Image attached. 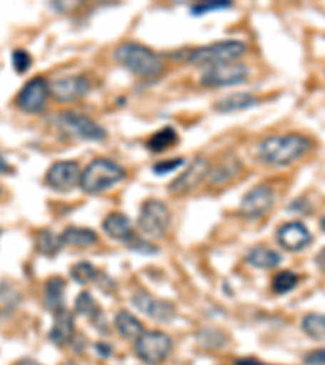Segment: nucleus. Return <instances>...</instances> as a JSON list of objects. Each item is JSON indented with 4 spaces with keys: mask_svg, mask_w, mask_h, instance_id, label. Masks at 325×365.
<instances>
[{
    "mask_svg": "<svg viewBox=\"0 0 325 365\" xmlns=\"http://www.w3.org/2000/svg\"><path fill=\"white\" fill-rule=\"evenodd\" d=\"M312 146H314L312 140L304 137V135H275V137L264 140L259 145L257 156L260 161L269 164V166L283 168L299 161L312 150Z\"/></svg>",
    "mask_w": 325,
    "mask_h": 365,
    "instance_id": "f257e3e1",
    "label": "nucleus"
},
{
    "mask_svg": "<svg viewBox=\"0 0 325 365\" xmlns=\"http://www.w3.org/2000/svg\"><path fill=\"white\" fill-rule=\"evenodd\" d=\"M114 57L122 67L140 76H156L163 70V63L155 52L139 43H124L117 46Z\"/></svg>",
    "mask_w": 325,
    "mask_h": 365,
    "instance_id": "f03ea898",
    "label": "nucleus"
},
{
    "mask_svg": "<svg viewBox=\"0 0 325 365\" xmlns=\"http://www.w3.org/2000/svg\"><path fill=\"white\" fill-rule=\"evenodd\" d=\"M246 51L247 46L242 41H220V43L209 44L192 51L191 56H189V62L192 66L210 68L215 66H221V63H233L239 57L244 56Z\"/></svg>",
    "mask_w": 325,
    "mask_h": 365,
    "instance_id": "7ed1b4c3",
    "label": "nucleus"
},
{
    "mask_svg": "<svg viewBox=\"0 0 325 365\" xmlns=\"http://www.w3.org/2000/svg\"><path fill=\"white\" fill-rule=\"evenodd\" d=\"M124 175H126V170L119 164L104 160V158H98V160L88 164L81 173L80 187L86 193H99L122 180Z\"/></svg>",
    "mask_w": 325,
    "mask_h": 365,
    "instance_id": "20e7f679",
    "label": "nucleus"
},
{
    "mask_svg": "<svg viewBox=\"0 0 325 365\" xmlns=\"http://www.w3.org/2000/svg\"><path fill=\"white\" fill-rule=\"evenodd\" d=\"M171 225V213L168 206L159 200H149L140 210L139 227L145 235L159 239L166 234Z\"/></svg>",
    "mask_w": 325,
    "mask_h": 365,
    "instance_id": "39448f33",
    "label": "nucleus"
},
{
    "mask_svg": "<svg viewBox=\"0 0 325 365\" xmlns=\"http://www.w3.org/2000/svg\"><path fill=\"white\" fill-rule=\"evenodd\" d=\"M171 349H173V341L166 333L161 331H145L135 341V352L145 364L159 365L166 361Z\"/></svg>",
    "mask_w": 325,
    "mask_h": 365,
    "instance_id": "423d86ee",
    "label": "nucleus"
},
{
    "mask_svg": "<svg viewBox=\"0 0 325 365\" xmlns=\"http://www.w3.org/2000/svg\"><path fill=\"white\" fill-rule=\"evenodd\" d=\"M57 122L64 132L74 135L76 138L91 141H101L106 138L104 128L86 115L76 113H62L57 117Z\"/></svg>",
    "mask_w": 325,
    "mask_h": 365,
    "instance_id": "0eeeda50",
    "label": "nucleus"
},
{
    "mask_svg": "<svg viewBox=\"0 0 325 365\" xmlns=\"http://www.w3.org/2000/svg\"><path fill=\"white\" fill-rule=\"evenodd\" d=\"M249 70L244 63H221L205 70V73L200 78V83L206 88H220V86H233L244 83Z\"/></svg>",
    "mask_w": 325,
    "mask_h": 365,
    "instance_id": "6e6552de",
    "label": "nucleus"
},
{
    "mask_svg": "<svg viewBox=\"0 0 325 365\" xmlns=\"http://www.w3.org/2000/svg\"><path fill=\"white\" fill-rule=\"evenodd\" d=\"M47 98H49V83L43 76H36L21 88L16 96V104L28 114H39L46 108Z\"/></svg>",
    "mask_w": 325,
    "mask_h": 365,
    "instance_id": "1a4fd4ad",
    "label": "nucleus"
},
{
    "mask_svg": "<svg viewBox=\"0 0 325 365\" xmlns=\"http://www.w3.org/2000/svg\"><path fill=\"white\" fill-rule=\"evenodd\" d=\"M81 173L75 161H59L49 168L46 174V184L56 192H70L80 184Z\"/></svg>",
    "mask_w": 325,
    "mask_h": 365,
    "instance_id": "9d476101",
    "label": "nucleus"
},
{
    "mask_svg": "<svg viewBox=\"0 0 325 365\" xmlns=\"http://www.w3.org/2000/svg\"><path fill=\"white\" fill-rule=\"evenodd\" d=\"M275 203L274 188L267 184L254 187L246 193L241 203V215L247 220H257V217L267 215Z\"/></svg>",
    "mask_w": 325,
    "mask_h": 365,
    "instance_id": "9b49d317",
    "label": "nucleus"
},
{
    "mask_svg": "<svg viewBox=\"0 0 325 365\" xmlns=\"http://www.w3.org/2000/svg\"><path fill=\"white\" fill-rule=\"evenodd\" d=\"M90 91V83L85 76H67L49 83V96L59 103H72L84 98Z\"/></svg>",
    "mask_w": 325,
    "mask_h": 365,
    "instance_id": "f8f14e48",
    "label": "nucleus"
},
{
    "mask_svg": "<svg viewBox=\"0 0 325 365\" xmlns=\"http://www.w3.org/2000/svg\"><path fill=\"white\" fill-rule=\"evenodd\" d=\"M210 163L204 160V158H195V160L189 164V168L182 173L179 178H176L169 185V192L182 195L194 190L195 187L202 184V180L210 174Z\"/></svg>",
    "mask_w": 325,
    "mask_h": 365,
    "instance_id": "ddd939ff",
    "label": "nucleus"
},
{
    "mask_svg": "<svg viewBox=\"0 0 325 365\" xmlns=\"http://www.w3.org/2000/svg\"><path fill=\"white\" fill-rule=\"evenodd\" d=\"M132 302L141 314L149 315L150 319L156 322H169L176 317V309L173 307V304L166 302V300H158L146 292L135 294Z\"/></svg>",
    "mask_w": 325,
    "mask_h": 365,
    "instance_id": "4468645a",
    "label": "nucleus"
},
{
    "mask_svg": "<svg viewBox=\"0 0 325 365\" xmlns=\"http://www.w3.org/2000/svg\"><path fill=\"white\" fill-rule=\"evenodd\" d=\"M279 244L289 252H299L312 242V235L303 222H286L276 232Z\"/></svg>",
    "mask_w": 325,
    "mask_h": 365,
    "instance_id": "2eb2a0df",
    "label": "nucleus"
},
{
    "mask_svg": "<svg viewBox=\"0 0 325 365\" xmlns=\"http://www.w3.org/2000/svg\"><path fill=\"white\" fill-rule=\"evenodd\" d=\"M54 315L56 319L49 333V339L57 346H65L72 343L74 334H75V322H74L72 314L64 309Z\"/></svg>",
    "mask_w": 325,
    "mask_h": 365,
    "instance_id": "dca6fc26",
    "label": "nucleus"
},
{
    "mask_svg": "<svg viewBox=\"0 0 325 365\" xmlns=\"http://www.w3.org/2000/svg\"><path fill=\"white\" fill-rule=\"evenodd\" d=\"M103 229L109 237L122 240V242H129V240L134 237L132 222H130L129 217L122 213H111L104 220Z\"/></svg>",
    "mask_w": 325,
    "mask_h": 365,
    "instance_id": "f3484780",
    "label": "nucleus"
},
{
    "mask_svg": "<svg viewBox=\"0 0 325 365\" xmlns=\"http://www.w3.org/2000/svg\"><path fill=\"white\" fill-rule=\"evenodd\" d=\"M64 299H65V281L59 276L49 278L44 284V305L46 309L57 314V312L64 310Z\"/></svg>",
    "mask_w": 325,
    "mask_h": 365,
    "instance_id": "a211bd4d",
    "label": "nucleus"
},
{
    "mask_svg": "<svg viewBox=\"0 0 325 365\" xmlns=\"http://www.w3.org/2000/svg\"><path fill=\"white\" fill-rule=\"evenodd\" d=\"M257 103L259 99L252 96L251 93H234L216 101L215 110H218V113H236V110L249 109Z\"/></svg>",
    "mask_w": 325,
    "mask_h": 365,
    "instance_id": "6ab92c4d",
    "label": "nucleus"
},
{
    "mask_svg": "<svg viewBox=\"0 0 325 365\" xmlns=\"http://www.w3.org/2000/svg\"><path fill=\"white\" fill-rule=\"evenodd\" d=\"M114 323L121 336L130 341H137L141 334L145 333L141 322L137 319V317H134L130 312H126V310H122L116 315Z\"/></svg>",
    "mask_w": 325,
    "mask_h": 365,
    "instance_id": "aec40b11",
    "label": "nucleus"
},
{
    "mask_svg": "<svg viewBox=\"0 0 325 365\" xmlns=\"http://www.w3.org/2000/svg\"><path fill=\"white\" fill-rule=\"evenodd\" d=\"M247 262L256 268L271 269V268H276L281 263V255L271 249L256 247V249H252L249 253H247Z\"/></svg>",
    "mask_w": 325,
    "mask_h": 365,
    "instance_id": "412c9836",
    "label": "nucleus"
},
{
    "mask_svg": "<svg viewBox=\"0 0 325 365\" xmlns=\"http://www.w3.org/2000/svg\"><path fill=\"white\" fill-rule=\"evenodd\" d=\"M61 239L64 245L72 247H90L98 242V235L85 227H67L61 234Z\"/></svg>",
    "mask_w": 325,
    "mask_h": 365,
    "instance_id": "4be33fe9",
    "label": "nucleus"
},
{
    "mask_svg": "<svg viewBox=\"0 0 325 365\" xmlns=\"http://www.w3.org/2000/svg\"><path fill=\"white\" fill-rule=\"evenodd\" d=\"M303 331L314 341H325V315L309 314L303 319Z\"/></svg>",
    "mask_w": 325,
    "mask_h": 365,
    "instance_id": "5701e85b",
    "label": "nucleus"
},
{
    "mask_svg": "<svg viewBox=\"0 0 325 365\" xmlns=\"http://www.w3.org/2000/svg\"><path fill=\"white\" fill-rule=\"evenodd\" d=\"M62 239L61 235H56L54 232L51 231H41L36 235V249L39 253H43L46 257H52L56 255V253L61 250L62 247Z\"/></svg>",
    "mask_w": 325,
    "mask_h": 365,
    "instance_id": "b1692460",
    "label": "nucleus"
},
{
    "mask_svg": "<svg viewBox=\"0 0 325 365\" xmlns=\"http://www.w3.org/2000/svg\"><path fill=\"white\" fill-rule=\"evenodd\" d=\"M177 141V133L174 128L166 127L158 130L153 137L149 140V148L155 153H161L168 150L169 146H173Z\"/></svg>",
    "mask_w": 325,
    "mask_h": 365,
    "instance_id": "393cba45",
    "label": "nucleus"
},
{
    "mask_svg": "<svg viewBox=\"0 0 325 365\" xmlns=\"http://www.w3.org/2000/svg\"><path fill=\"white\" fill-rule=\"evenodd\" d=\"M299 282V276L293 272H280L274 276V279H271V289L274 292L280 294H288L291 292L294 287L298 286Z\"/></svg>",
    "mask_w": 325,
    "mask_h": 365,
    "instance_id": "a878e982",
    "label": "nucleus"
},
{
    "mask_svg": "<svg viewBox=\"0 0 325 365\" xmlns=\"http://www.w3.org/2000/svg\"><path fill=\"white\" fill-rule=\"evenodd\" d=\"M75 310H76V314L85 315L90 320L98 319L99 312H101V310H99V307H98V304L94 302V299H93L91 294L86 292V291L80 292V296L76 297V300H75Z\"/></svg>",
    "mask_w": 325,
    "mask_h": 365,
    "instance_id": "bb28decb",
    "label": "nucleus"
},
{
    "mask_svg": "<svg viewBox=\"0 0 325 365\" xmlns=\"http://www.w3.org/2000/svg\"><path fill=\"white\" fill-rule=\"evenodd\" d=\"M70 274H72V278L79 282V284H90V282L96 281L98 279V269L93 267L91 263L88 262H81V263H76L70 269Z\"/></svg>",
    "mask_w": 325,
    "mask_h": 365,
    "instance_id": "cd10ccee",
    "label": "nucleus"
},
{
    "mask_svg": "<svg viewBox=\"0 0 325 365\" xmlns=\"http://www.w3.org/2000/svg\"><path fill=\"white\" fill-rule=\"evenodd\" d=\"M231 7V2L228 0H209V2H202V4H195L191 7L192 15L200 16L205 15L206 11H215V10H223Z\"/></svg>",
    "mask_w": 325,
    "mask_h": 365,
    "instance_id": "c85d7f7f",
    "label": "nucleus"
},
{
    "mask_svg": "<svg viewBox=\"0 0 325 365\" xmlns=\"http://www.w3.org/2000/svg\"><path fill=\"white\" fill-rule=\"evenodd\" d=\"M11 63H14V68L16 73H26L29 67H31L33 58L26 51L16 49L14 51V54H11Z\"/></svg>",
    "mask_w": 325,
    "mask_h": 365,
    "instance_id": "c756f323",
    "label": "nucleus"
},
{
    "mask_svg": "<svg viewBox=\"0 0 325 365\" xmlns=\"http://www.w3.org/2000/svg\"><path fill=\"white\" fill-rule=\"evenodd\" d=\"M184 161L182 160H171V161H163V163H158L153 166V173L156 175H161V174H168V173H173L179 166H182Z\"/></svg>",
    "mask_w": 325,
    "mask_h": 365,
    "instance_id": "7c9ffc66",
    "label": "nucleus"
},
{
    "mask_svg": "<svg viewBox=\"0 0 325 365\" xmlns=\"http://www.w3.org/2000/svg\"><path fill=\"white\" fill-rule=\"evenodd\" d=\"M306 365H325V347L324 349L311 351L309 354L304 356Z\"/></svg>",
    "mask_w": 325,
    "mask_h": 365,
    "instance_id": "2f4dec72",
    "label": "nucleus"
},
{
    "mask_svg": "<svg viewBox=\"0 0 325 365\" xmlns=\"http://www.w3.org/2000/svg\"><path fill=\"white\" fill-rule=\"evenodd\" d=\"M316 263H317V267L325 273V247L316 255Z\"/></svg>",
    "mask_w": 325,
    "mask_h": 365,
    "instance_id": "473e14b6",
    "label": "nucleus"
},
{
    "mask_svg": "<svg viewBox=\"0 0 325 365\" xmlns=\"http://www.w3.org/2000/svg\"><path fill=\"white\" fill-rule=\"evenodd\" d=\"M236 365H267L256 361V359H241V361H236Z\"/></svg>",
    "mask_w": 325,
    "mask_h": 365,
    "instance_id": "72a5a7b5",
    "label": "nucleus"
},
{
    "mask_svg": "<svg viewBox=\"0 0 325 365\" xmlns=\"http://www.w3.org/2000/svg\"><path fill=\"white\" fill-rule=\"evenodd\" d=\"M7 173H11V166L4 160L2 156H0V174H7Z\"/></svg>",
    "mask_w": 325,
    "mask_h": 365,
    "instance_id": "f704fd0d",
    "label": "nucleus"
},
{
    "mask_svg": "<svg viewBox=\"0 0 325 365\" xmlns=\"http://www.w3.org/2000/svg\"><path fill=\"white\" fill-rule=\"evenodd\" d=\"M321 229L325 232V216H322V220H321Z\"/></svg>",
    "mask_w": 325,
    "mask_h": 365,
    "instance_id": "c9c22d12",
    "label": "nucleus"
},
{
    "mask_svg": "<svg viewBox=\"0 0 325 365\" xmlns=\"http://www.w3.org/2000/svg\"><path fill=\"white\" fill-rule=\"evenodd\" d=\"M64 365H76V364H72V362H69V364H64Z\"/></svg>",
    "mask_w": 325,
    "mask_h": 365,
    "instance_id": "e433bc0d",
    "label": "nucleus"
}]
</instances>
